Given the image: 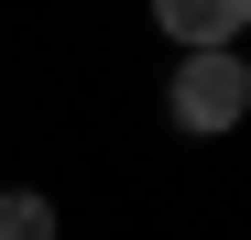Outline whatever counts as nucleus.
Segmentation results:
<instances>
[{
	"mask_svg": "<svg viewBox=\"0 0 251 240\" xmlns=\"http://www.w3.org/2000/svg\"><path fill=\"white\" fill-rule=\"evenodd\" d=\"M153 22L175 33V55H219L229 33L251 22V0H153Z\"/></svg>",
	"mask_w": 251,
	"mask_h": 240,
	"instance_id": "2",
	"label": "nucleus"
},
{
	"mask_svg": "<svg viewBox=\"0 0 251 240\" xmlns=\"http://www.w3.org/2000/svg\"><path fill=\"white\" fill-rule=\"evenodd\" d=\"M0 240H55V208L33 186H11V196H0Z\"/></svg>",
	"mask_w": 251,
	"mask_h": 240,
	"instance_id": "3",
	"label": "nucleus"
},
{
	"mask_svg": "<svg viewBox=\"0 0 251 240\" xmlns=\"http://www.w3.org/2000/svg\"><path fill=\"white\" fill-rule=\"evenodd\" d=\"M251 109V66L219 44V55H175V120L186 131H229V120Z\"/></svg>",
	"mask_w": 251,
	"mask_h": 240,
	"instance_id": "1",
	"label": "nucleus"
}]
</instances>
